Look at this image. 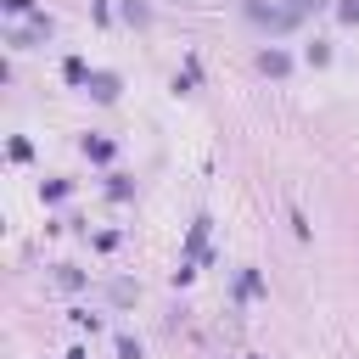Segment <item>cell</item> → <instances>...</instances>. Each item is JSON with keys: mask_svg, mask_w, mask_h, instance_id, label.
Here are the masks:
<instances>
[{"mask_svg": "<svg viewBox=\"0 0 359 359\" xmlns=\"http://www.w3.org/2000/svg\"><path fill=\"white\" fill-rule=\"evenodd\" d=\"M314 6H325V0H292V17H303V11H314Z\"/></svg>", "mask_w": 359, "mask_h": 359, "instance_id": "obj_9", "label": "cell"}, {"mask_svg": "<svg viewBox=\"0 0 359 359\" xmlns=\"http://www.w3.org/2000/svg\"><path fill=\"white\" fill-rule=\"evenodd\" d=\"M62 73H67V84H90V67H84L79 56H67V62H62Z\"/></svg>", "mask_w": 359, "mask_h": 359, "instance_id": "obj_2", "label": "cell"}, {"mask_svg": "<svg viewBox=\"0 0 359 359\" xmlns=\"http://www.w3.org/2000/svg\"><path fill=\"white\" fill-rule=\"evenodd\" d=\"M6 6V17H34V0H0Z\"/></svg>", "mask_w": 359, "mask_h": 359, "instance_id": "obj_6", "label": "cell"}, {"mask_svg": "<svg viewBox=\"0 0 359 359\" xmlns=\"http://www.w3.org/2000/svg\"><path fill=\"white\" fill-rule=\"evenodd\" d=\"M337 17H342V22H359V0H342V6H337Z\"/></svg>", "mask_w": 359, "mask_h": 359, "instance_id": "obj_8", "label": "cell"}, {"mask_svg": "<svg viewBox=\"0 0 359 359\" xmlns=\"http://www.w3.org/2000/svg\"><path fill=\"white\" fill-rule=\"evenodd\" d=\"M118 359H140V342L135 337H118Z\"/></svg>", "mask_w": 359, "mask_h": 359, "instance_id": "obj_7", "label": "cell"}, {"mask_svg": "<svg viewBox=\"0 0 359 359\" xmlns=\"http://www.w3.org/2000/svg\"><path fill=\"white\" fill-rule=\"evenodd\" d=\"M236 292H241V297H258V292H264V280H258V275H252V269H247V275H241V280H236Z\"/></svg>", "mask_w": 359, "mask_h": 359, "instance_id": "obj_4", "label": "cell"}, {"mask_svg": "<svg viewBox=\"0 0 359 359\" xmlns=\"http://www.w3.org/2000/svg\"><path fill=\"white\" fill-rule=\"evenodd\" d=\"M84 151H90L95 163H107V157H112V140H84Z\"/></svg>", "mask_w": 359, "mask_h": 359, "instance_id": "obj_5", "label": "cell"}, {"mask_svg": "<svg viewBox=\"0 0 359 359\" xmlns=\"http://www.w3.org/2000/svg\"><path fill=\"white\" fill-rule=\"evenodd\" d=\"M90 95H95L101 107H112V101H118V73H90Z\"/></svg>", "mask_w": 359, "mask_h": 359, "instance_id": "obj_1", "label": "cell"}, {"mask_svg": "<svg viewBox=\"0 0 359 359\" xmlns=\"http://www.w3.org/2000/svg\"><path fill=\"white\" fill-rule=\"evenodd\" d=\"M258 67H264V73H286V67H292V62H286V56H280V50H264V56H258Z\"/></svg>", "mask_w": 359, "mask_h": 359, "instance_id": "obj_3", "label": "cell"}]
</instances>
